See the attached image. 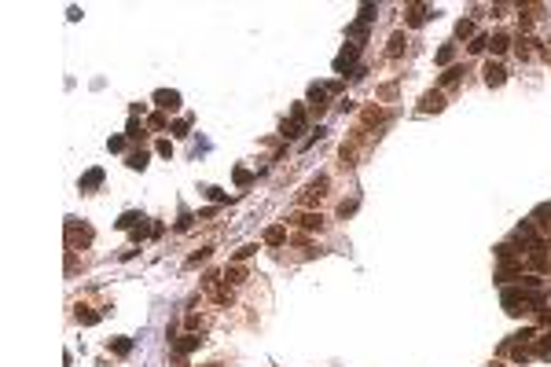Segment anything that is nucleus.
<instances>
[{"instance_id": "obj_17", "label": "nucleus", "mask_w": 551, "mask_h": 367, "mask_svg": "<svg viewBox=\"0 0 551 367\" xmlns=\"http://www.w3.org/2000/svg\"><path fill=\"white\" fill-rule=\"evenodd\" d=\"M452 59H456V48H452V44H445V48L437 52V63H441V66H448Z\"/></svg>"}, {"instance_id": "obj_28", "label": "nucleus", "mask_w": 551, "mask_h": 367, "mask_svg": "<svg viewBox=\"0 0 551 367\" xmlns=\"http://www.w3.org/2000/svg\"><path fill=\"white\" fill-rule=\"evenodd\" d=\"M133 239L144 242V239H147V224H136V228H133Z\"/></svg>"}, {"instance_id": "obj_3", "label": "nucleus", "mask_w": 551, "mask_h": 367, "mask_svg": "<svg viewBox=\"0 0 551 367\" xmlns=\"http://www.w3.org/2000/svg\"><path fill=\"white\" fill-rule=\"evenodd\" d=\"M503 81H507V70H503L500 63H489V66H485V85H489V88H500Z\"/></svg>"}, {"instance_id": "obj_14", "label": "nucleus", "mask_w": 551, "mask_h": 367, "mask_svg": "<svg viewBox=\"0 0 551 367\" xmlns=\"http://www.w3.org/2000/svg\"><path fill=\"white\" fill-rule=\"evenodd\" d=\"M456 37H474V22H470V19H460V22H456Z\"/></svg>"}, {"instance_id": "obj_18", "label": "nucleus", "mask_w": 551, "mask_h": 367, "mask_svg": "<svg viewBox=\"0 0 551 367\" xmlns=\"http://www.w3.org/2000/svg\"><path fill=\"white\" fill-rule=\"evenodd\" d=\"M404 52V33H393L390 37V55H401Z\"/></svg>"}, {"instance_id": "obj_13", "label": "nucleus", "mask_w": 551, "mask_h": 367, "mask_svg": "<svg viewBox=\"0 0 551 367\" xmlns=\"http://www.w3.org/2000/svg\"><path fill=\"white\" fill-rule=\"evenodd\" d=\"M283 239H287V232H283V228H269V232H265V242H269V246H279Z\"/></svg>"}, {"instance_id": "obj_32", "label": "nucleus", "mask_w": 551, "mask_h": 367, "mask_svg": "<svg viewBox=\"0 0 551 367\" xmlns=\"http://www.w3.org/2000/svg\"><path fill=\"white\" fill-rule=\"evenodd\" d=\"M514 360H518V363H526V360H529V349L518 345V349H514Z\"/></svg>"}, {"instance_id": "obj_19", "label": "nucleus", "mask_w": 551, "mask_h": 367, "mask_svg": "<svg viewBox=\"0 0 551 367\" xmlns=\"http://www.w3.org/2000/svg\"><path fill=\"white\" fill-rule=\"evenodd\" d=\"M235 183H239V188H250V183H254V173L250 169H235Z\"/></svg>"}, {"instance_id": "obj_24", "label": "nucleus", "mask_w": 551, "mask_h": 367, "mask_svg": "<svg viewBox=\"0 0 551 367\" xmlns=\"http://www.w3.org/2000/svg\"><path fill=\"white\" fill-rule=\"evenodd\" d=\"M77 319H81L85 327H92V323H100V316H96V312H77Z\"/></svg>"}, {"instance_id": "obj_25", "label": "nucleus", "mask_w": 551, "mask_h": 367, "mask_svg": "<svg viewBox=\"0 0 551 367\" xmlns=\"http://www.w3.org/2000/svg\"><path fill=\"white\" fill-rule=\"evenodd\" d=\"M107 147H110V151H125V136H110Z\"/></svg>"}, {"instance_id": "obj_21", "label": "nucleus", "mask_w": 551, "mask_h": 367, "mask_svg": "<svg viewBox=\"0 0 551 367\" xmlns=\"http://www.w3.org/2000/svg\"><path fill=\"white\" fill-rule=\"evenodd\" d=\"M537 356H540V360H551V334H547V338L537 345Z\"/></svg>"}, {"instance_id": "obj_31", "label": "nucleus", "mask_w": 551, "mask_h": 367, "mask_svg": "<svg viewBox=\"0 0 551 367\" xmlns=\"http://www.w3.org/2000/svg\"><path fill=\"white\" fill-rule=\"evenodd\" d=\"M158 155H162V158H169V155H173V143H169V140H162V143H158Z\"/></svg>"}, {"instance_id": "obj_16", "label": "nucleus", "mask_w": 551, "mask_h": 367, "mask_svg": "<svg viewBox=\"0 0 551 367\" xmlns=\"http://www.w3.org/2000/svg\"><path fill=\"white\" fill-rule=\"evenodd\" d=\"M375 15H379V8H375V4H364V8H360V26L375 22Z\"/></svg>"}, {"instance_id": "obj_22", "label": "nucleus", "mask_w": 551, "mask_h": 367, "mask_svg": "<svg viewBox=\"0 0 551 367\" xmlns=\"http://www.w3.org/2000/svg\"><path fill=\"white\" fill-rule=\"evenodd\" d=\"M485 48H489V37H485V33H478V37H474V44H470V52H485Z\"/></svg>"}, {"instance_id": "obj_23", "label": "nucleus", "mask_w": 551, "mask_h": 367, "mask_svg": "<svg viewBox=\"0 0 551 367\" xmlns=\"http://www.w3.org/2000/svg\"><path fill=\"white\" fill-rule=\"evenodd\" d=\"M140 136H144V125L133 118V121H129V140H140Z\"/></svg>"}, {"instance_id": "obj_26", "label": "nucleus", "mask_w": 551, "mask_h": 367, "mask_svg": "<svg viewBox=\"0 0 551 367\" xmlns=\"http://www.w3.org/2000/svg\"><path fill=\"white\" fill-rule=\"evenodd\" d=\"M129 349H133V342H129V338H118V342H114V353H121V356L129 353Z\"/></svg>"}, {"instance_id": "obj_8", "label": "nucleus", "mask_w": 551, "mask_h": 367, "mask_svg": "<svg viewBox=\"0 0 551 367\" xmlns=\"http://www.w3.org/2000/svg\"><path fill=\"white\" fill-rule=\"evenodd\" d=\"M489 48H493L496 55H503V52L511 48V37H507V33H496V37H489Z\"/></svg>"}, {"instance_id": "obj_12", "label": "nucleus", "mask_w": 551, "mask_h": 367, "mask_svg": "<svg viewBox=\"0 0 551 367\" xmlns=\"http://www.w3.org/2000/svg\"><path fill=\"white\" fill-rule=\"evenodd\" d=\"M445 106V99L437 96V92H430V96H423V111H441Z\"/></svg>"}, {"instance_id": "obj_5", "label": "nucleus", "mask_w": 551, "mask_h": 367, "mask_svg": "<svg viewBox=\"0 0 551 367\" xmlns=\"http://www.w3.org/2000/svg\"><path fill=\"white\" fill-rule=\"evenodd\" d=\"M309 103H312V111L320 114L323 106H327V88H323V85H312V88H309Z\"/></svg>"}, {"instance_id": "obj_29", "label": "nucleus", "mask_w": 551, "mask_h": 367, "mask_svg": "<svg viewBox=\"0 0 551 367\" xmlns=\"http://www.w3.org/2000/svg\"><path fill=\"white\" fill-rule=\"evenodd\" d=\"M254 250H257V246H239V250H235V261H246V257L254 253Z\"/></svg>"}, {"instance_id": "obj_2", "label": "nucleus", "mask_w": 551, "mask_h": 367, "mask_svg": "<svg viewBox=\"0 0 551 367\" xmlns=\"http://www.w3.org/2000/svg\"><path fill=\"white\" fill-rule=\"evenodd\" d=\"M356 52H360V44H349V48H345V52L335 59V70H338V74H349L353 63H356Z\"/></svg>"}, {"instance_id": "obj_4", "label": "nucleus", "mask_w": 551, "mask_h": 367, "mask_svg": "<svg viewBox=\"0 0 551 367\" xmlns=\"http://www.w3.org/2000/svg\"><path fill=\"white\" fill-rule=\"evenodd\" d=\"M154 99H158V106H162V111H177V106H180V92L162 88V92H154Z\"/></svg>"}, {"instance_id": "obj_1", "label": "nucleus", "mask_w": 551, "mask_h": 367, "mask_svg": "<svg viewBox=\"0 0 551 367\" xmlns=\"http://www.w3.org/2000/svg\"><path fill=\"white\" fill-rule=\"evenodd\" d=\"M302 129H305V106L298 103L294 111H290V121H287V125H283V136H287V140H294V136L302 132Z\"/></svg>"}, {"instance_id": "obj_6", "label": "nucleus", "mask_w": 551, "mask_h": 367, "mask_svg": "<svg viewBox=\"0 0 551 367\" xmlns=\"http://www.w3.org/2000/svg\"><path fill=\"white\" fill-rule=\"evenodd\" d=\"M103 183V169H88L85 176H81V191H96Z\"/></svg>"}, {"instance_id": "obj_9", "label": "nucleus", "mask_w": 551, "mask_h": 367, "mask_svg": "<svg viewBox=\"0 0 551 367\" xmlns=\"http://www.w3.org/2000/svg\"><path fill=\"white\" fill-rule=\"evenodd\" d=\"M547 217H551V202H540L533 209V224H547Z\"/></svg>"}, {"instance_id": "obj_11", "label": "nucleus", "mask_w": 551, "mask_h": 367, "mask_svg": "<svg viewBox=\"0 0 551 367\" xmlns=\"http://www.w3.org/2000/svg\"><path fill=\"white\" fill-rule=\"evenodd\" d=\"M427 19H430V15H427V8H419V4H415V8H412V15H408V26H423Z\"/></svg>"}, {"instance_id": "obj_15", "label": "nucleus", "mask_w": 551, "mask_h": 367, "mask_svg": "<svg viewBox=\"0 0 551 367\" xmlns=\"http://www.w3.org/2000/svg\"><path fill=\"white\" fill-rule=\"evenodd\" d=\"M199 342L202 338H195V334H184V342H177V349L180 353H191V349H199Z\"/></svg>"}, {"instance_id": "obj_7", "label": "nucleus", "mask_w": 551, "mask_h": 367, "mask_svg": "<svg viewBox=\"0 0 551 367\" xmlns=\"http://www.w3.org/2000/svg\"><path fill=\"white\" fill-rule=\"evenodd\" d=\"M294 221L302 224V228H309V232H312V228H320V224H323V217H320V213H298Z\"/></svg>"}, {"instance_id": "obj_27", "label": "nucleus", "mask_w": 551, "mask_h": 367, "mask_svg": "<svg viewBox=\"0 0 551 367\" xmlns=\"http://www.w3.org/2000/svg\"><path fill=\"white\" fill-rule=\"evenodd\" d=\"M460 74H463V70H445V78H441V85H452V81H460Z\"/></svg>"}, {"instance_id": "obj_30", "label": "nucleus", "mask_w": 551, "mask_h": 367, "mask_svg": "<svg viewBox=\"0 0 551 367\" xmlns=\"http://www.w3.org/2000/svg\"><path fill=\"white\" fill-rule=\"evenodd\" d=\"M173 132H177V136H187V118H180V121H173Z\"/></svg>"}, {"instance_id": "obj_20", "label": "nucleus", "mask_w": 551, "mask_h": 367, "mask_svg": "<svg viewBox=\"0 0 551 367\" xmlns=\"http://www.w3.org/2000/svg\"><path fill=\"white\" fill-rule=\"evenodd\" d=\"M136 221H144V217H140V213H121L118 228H136Z\"/></svg>"}, {"instance_id": "obj_10", "label": "nucleus", "mask_w": 551, "mask_h": 367, "mask_svg": "<svg viewBox=\"0 0 551 367\" xmlns=\"http://www.w3.org/2000/svg\"><path fill=\"white\" fill-rule=\"evenodd\" d=\"M129 169H147V151H133L129 155Z\"/></svg>"}]
</instances>
